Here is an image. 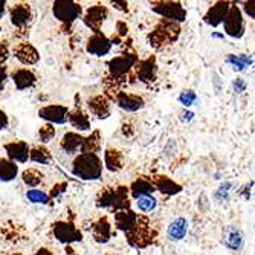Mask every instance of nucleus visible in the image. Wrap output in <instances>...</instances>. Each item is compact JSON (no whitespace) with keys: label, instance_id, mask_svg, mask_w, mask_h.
<instances>
[{"label":"nucleus","instance_id":"obj_11","mask_svg":"<svg viewBox=\"0 0 255 255\" xmlns=\"http://www.w3.org/2000/svg\"><path fill=\"white\" fill-rule=\"evenodd\" d=\"M107 17H109L107 8L103 6V5H95V6H90L86 11L83 20H84V25L87 28H90L95 34V32H101V25H103Z\"/></svg>","mask_w":255,"mask_h":255},{"label":"nucleus","instance_id":"obj_41","mask_svg":"<svg viewBox=\"0 0 255 255\" xmlns=\"http://www.w3.org/2000/svg\"><path fill=\"white\" fill-rule=\"evenodd\" d=\"M246 87H248V83H246L243 78H236V80L233 81V90H234V94H236V95L243 94V92L246 90Z\"/></svg>","mask_w":255,"mask_h":255},{"label":"nucleus","instance_id":"obj_10","mask_svg":"<svg viewBox=\"0 0 255 255\" xmlns=\"http://www.w3.org/2000/svg\"><path fill=\"white\" fill-rule=\"evenodd\" d=\"M67 115L69 109L66 106L60 104H51V106H44L38 110V117L44 120L48 124L52 126H63L67 123Z\"/></svg>","mask_w":255,"mask_h":255},{"label":"nucleus","instance_id":"obj_25","mask_svg":"<svg viewBox=\"0 0 255 255\" xmlns=\"http://www.w3.org/2000/svg\"><path fill=\"white\" fill-rule=\"evenodd\" d=\"M156 190L153 187V183L150 182V177H145V176H141L137 177L136 180H133V183L128 187V193L131 194V197L136 200L142 196H150L153 194Z\"/></svg>","mask_w":255,"mask_h":255},{"label":"nucleus","instance_id":"obj_7","mask_svg":"<svg viewBox=\"0 0 255 255\" xmlns=\"http://www.w3.org/2000/svg\"><path fill=\"white\" fill-rule=\"evenodd\" d=\"M151 11L159 14L160 17H164L167 21L173 23H182L187 18V9L183 8L180 2H171V0H165V2H151Z\"/></svg>","mask_w":255,"mask_h":255},{"label":"nucleus","instance_id":"obj_4","mask_svg":"<svg viewBox=\"0 0 255 255\" xmlns=\"http://www.w3.org/2000/svg\"><path fill=\"white\" fill-rule=\"evenodd\" d=\"M126 237H127V242L130 246L142 249V248H147L148 245H151V242L156 237V233L150 228L147 219L139 217V223L131 231L126 233Z\"/></svg>","mask_w":255,"mask_h":255},{"label":"nucleus","instance_id":"obj_14","mask_svg":"<svg viewBox=\"0 0 255 255\" xmlns=\"http://www.w3.org/2000/svg\"><path fill=\"white\" fill-rule=\"evenodd\" d=\"M229 6H231V2H225V0L216 2L205 12L203 21L206 23V25L213 26V28L220 26L223 23V20H225V17H226V14H228V11H229Z\"/></svg>","mask_w":255,"mask_h":255},{"label":"nucleus","instance_id":"obj_34","mask_svg":"<svg viewBox=\"0 0 255 255\" xmlns=\"http://www.w3.org/2000/svg\"><path fill=\"white\" fill-rule=\"evenodd\" d=\"M136 206L141 213H151L157 208V199L150 194V196H142L136 199Z\"/></svg>","mask_w":255,"mask_h":255},{"label":"nucleus","instance_id":"obj_22","mask_svg":"<svg viewBox=\"0 0 255 255\" xmlns=\"http://www.w3.org/2000/svg\"><path fill=\"white\" fill-rule=\"evenodd\" d=\"M223 243L231 251H240L245 243V236L237 226H228L223 231Z\"/></svg>","mask_w":255,"mask_h":255},{"label":"nucleus","instance_id":"obj_48","mask_svg":"<svg viewBox=\"0 0 255 255\" xmlns=\"http://www.w3.org/2000/svg\"><path fill=\"white\" fill-rule=\"evenodd\" d=\"M180 115H182L180 120H182V121H185V123L193 121V118H194V113H193V112H190V110H183Z\"/></svg>","mask_w":255,"mask_h":255},{"label":"nucleus","instance_id":"obj_23","mask_svg":"<svg viewBox=\"0 0 255 255\" xmlns=\"http://www.w3.org/2000/svg\"><path fill=\"white\" fill-rule=\"evenodd\" d=\"M83 142H84V136H81L80 133L75 131H67L63 137H61V142L60 147L64 153L67 154H74L77 151H81L83 148Z\"/></svg>","mask_w":255,"mask_h":255},{"label":"nucleus","instance_id":"obj_27","mask_svg":"<svg viewBox=\"0 0 255 255\" xmlns=\"http://www.w3.org/2000/svg\"><path fill=\"white\" fill-rule=\"evenodd\" d=\"M67 123L71 124L74 128H77L78 131H89L90 127H92L89 115L83 109H80V107H77L72 112H69V115H67Z\"/></svg>","mask_w":255,"mask_h":255},{"label":"nucleus","instance_id":"obj_39","mask_svg":"<svg viewBox=\"0 0 255 255\" xmlns=\"http://www.w3.org/2000/svg\"><path fill=\"white\" fill-rule=\"evenodd\" d=\"M231 188H233V183H231V182H225V183H222L220 187H219V190L216 191V194H214L216 200H219V202H225V200H228L229 193H231Z\"/></svg>","mask_w":255,"mask_h":255},{"label":"nucleus","instance_id":"obj_53","mask_svg":"<svg viewBox=\"0 0 255 255\" xmlns=\"http://www.w3.org/2000/svg\"><path fill=\"white\" fill-rule=\"evenodd\" d=\"M11 255H23V254H20V252H15V254H11Z\"/></svg>","mask_w":255,"mask_h":255},{"label":"nucleus","instance_id":"obj_37","mask_svg":"<svg viewBox=\"0 0 255 255\" xmlns=\"http://www.w3.org/2000/svg\"><path fill=\"white\" fill-rule=\"evenodd\" d=\"M54 137H55V128H54L52 124H46V126L40 127V130H38V139H40V142L48 144V142L52 141Z\"/></svg>","mask_w":255,"mask_h":255},{"label":"nucleus","instance_id":"obj_8","mask_svg":"<svg viewBox=\"0 0 255 255\" xmlns=\"http://www.w3.org/2000/svg\"><path fill=\"white\" fill-rule=\"evenodd\" d=\"M223 28L225 34L229 35L231 38H242L246 32V25H245V18L242 9L237 6V3H231L229 11L223 20Z\"/></svg>","mask_w":255,"mask_h":255},{"label":"nucleus","instance_id":"obj_40","mask_svg":"<svg viewBox=\"0 0 255 255\" xmlns=\"http://www.w3.org/2000/svg\"><path fill=\"white\" fill-rule=\"evenodd\" d=\"M66 190H67V182H60V183H55L54 187H52V191H51L49 197H51V199H55V197L61 196L63 193H66Z\"/></svg>","mask_w":255,"mask_h":255},{"label":"nucleus","instance_id":"obj_30","mask_svg":"<svg viewBox=\"0 0 255 255\" xmlns=\"http://www.w3.org/2000/svg\"><path fill=\"white\" fill-rule=\"evenodd\" d=\"M226 63L233 66L236 72H243L249 66L254 64V58H252V55H246V54H239V55L229 54L226 57Z\"/></svg>","mask_w":255,"mask_h":255},{"label":"nucleus","instance_id":"obj_21","mask_svg":"<svg viewBox=\"0 0 255 255\" xmlns=\"http://www.w3.org/2000/svg\"><path fill=\"white\" fill-rule=\"evenodd\" d=\"M87 107H89L90 113L95 115V117L100 120H107L110 117V101L103 95L92 97L87 101Z\"/></svg>","mask_w":255,"mask_h":255},{"label":"nucleus","instance_id":"obj_36","mask_svg":"<svg viewBox=\"0 0 255 255\" xmlns=\"http://www.w3.org/2000/svg\"><path fill=\"white\" fill-rule=\"evenodd\" d=\"M26 199L31 203H41V205H48L51 200L48 193H44L43 190H35V188L26 191Z\"/></svg>","mask_w":255,"mask_h":255},{"label":"nucleus","instance_id":"obj_46","mask_svg":"<svg viewBox=\"0 0 255 255\" xmlns=\"http://www.w3.org/2000/svg\"><path fill=\"white\" fill-rule=\"evenodd\" d=\"M9 126V118H8V115L0 109V131L2 130H6Z\"/></svg>","mask_w":255,"mask_h":255},{"label":"nucleus","instance_id":"obj_29","mask_svg":"<svg viewBox=\"0 0 255 255\" xmlns=\"http://www.w3.org/2000/svg\"><path fill=\"white\" fill-rule=\"evenodd\" d=\"M104 165L112 173L121 171L124 168V154L117 148H107L104 153Z\"/></svg>","mask_w":255,"mask_h":255},{"label":"nucleus","instance_id":"obj_54","mask_svg":"<svg viewBox=\"0 0 255 255\" xmlns=\"http://www.w3.org/2000/svg\"><path fill=\"white\" fill-rule=\"evenodd\" d=\"M0 29H2V28H0Z\"/></svg>","mask_w":255,"mask_h":255},{"label":"nucleus","instance_id":"obj_5","mask_svg":"<svg viewBox=\"0 0 255 255\" xmlns=\"http://www.w3.org/2000/svg\"><path fill=\"white\" fill-rule=\"evenodd\" d=\"M137 61H139V58L134 52H124L118 57L112 58L107 63L109 74H110L112 80L121 81L126 75H128L133 71V67Z\"/></svg>","mask_w":255,"mask_h":255},{"label":"nucleus","instance_id":"obj_18","mask_svg":"<svg viewBox=\"0 0 255 255\" xmlns=\"http://www.w3.org/2000/svg\"><path fill=\"white\" fill-rule=\"evenodd\" d=\"M150 182L153 183L154 190L160 191L165 196H176L182 193V185L176 183L171 177L168 176H151Z\"/></svg>","mask_w":255,"mask_h":255},{"label":"nucleus","instance_id":"obj_44","mask_svg":"<svg viewBox=\"0 0 255 255\" xmlns=\"http://www.w3.org/2000/svg\"><path fill=\"white\" fill-rule=\"evenodd\" d=\"M128 34V26L126 21H117V37H126Z\"/></svg>","mask_w":255,"mask_h":255},{"label":"nucleus","instance_id":"obj_6","mask_svg":"<svg viewBox=\"0 0 255 255\" xmlns=\"http://www.w3.org/2000/svg\"><path fill=\"white\" fill-rule=\"evenodd\" d=\"M54 17L66 26H71L72 23L83 15V6L72 0H57L52 5Z\"/></svg>","mask_w":255,"mask_h":255},{"label":"nucleus","instance_id":"obj_45","mask_svg":"<svg viewBox=\"0 0 255 255\" xmlns=\"http://www.w3.org/2000/svg\"><path fill=\"white\" fill-rule=\"evenodd\" d=\"M254 0H249V2H243V9L246 12V15H249V18H255V12H254Z\"/></svg>","mask_w":255,"mask_h":255},{"label":"nucleus","instance_id":"obj_9","mask_svg":"<svg viewBox=\"0 0 255 255\" xmlns=\"http://www.w3.org/2000/svg\"><path fill=\"white\" fill-rule=\"evenodd\" d=\"M52 233L54 237L63 245H72L83 240L81 231L72 222H64V220L55 222L52 225Z\"/></svg>","mask_w":255,"mask_h":255},{"label":"nucleus","instance_id":"obj_20","mask_svg":"<svg viewBox=\"0 0 255 255\" xmlns=\"http://www.w3.org/2000/svg\"><path fill=\"white\" fill-rule=\"evenodd\" d=\"M139 217L141 216L131 210L118 211L115 213V226H117V229L123 231V233H128V231H131L139 223Z\"/></svg>","mask_w":255,"mask_h":255},{"label":"nucleus","instance_id":"obj_42","mask_svg":"<svg viewBox=\"0 0 255 255\" xmlns=\"http://www.w3.org/2000/svg\"><path fill=\"white\" fill-rule=\"evenodd\" d=\"M9 57V49L6 41H0V64H3Z\"/></svg>","mask_w":255,"mask_h":255},{"label":"nucleus","instance_id":"obj_3","mask_svg":"<svg viewBox=\"0 0 255 255\" xmlns=\"http://www.w3.org/2000/svg\"><path fill=\"white\" fill-rule=\"evenodd\" d=\"M180 35V26L177 23L160 20L154 29L148 34V43L154 49H162L164 46L173 44Z\"/></svg>","mask_w":255,"mask_h":255},{"label":"nucleus","instance_id":"obj_15","mask_svg":"<svg viewBox=\"0 0 255 255\" xmlns=\"http://www.w3.org/2000/svg\"><path fill=\"white\" fill-rule=\"evenodd\" d=\"M9 18L11 23L17 28V29H25L28 26V23L32 18V9L29 3H15L11 9H9Z\"/></svg>","mask_w":255,"mask_h":255},{"label":"nucleus","instance_id":"obj_43","mask_svg":"<svg viewBox=\"0 0 255 255\" xmlns=\"http://www.w3.org/2000/svg\"><path fill=\"white\" fill-rule=\"evenodd\" d=\"M8 81V69L5 64H0V90H3Z\"/></svg>","mask_w":255,"mask_h":255},{"label":"nucleus","instance_id":"obj_32","mask_svg":"<svg viewBox=\"0 0 255 255\" xmlns=\"http://www.w3.org/2000/svg\"><path fill=\"white\" fill-rule=\"evenodd\" d=\"M29 159L35 164H41V165H49L52 162V154L51 151L43 147V145H35L32 148H29Z\"/></svg>","mask_w":255,"mask_h":255},{"label":"nucleus","instance_id":"obj_28","mask_svg":"<svg viewBox=\"0 0 255 255\" xmlns=\"http://www.w3.org/2000/svg\"><path fill=\"white\" fill-rule=\"evenodd\" d=\"M188 233V220L185 217H177L174 219L170 225H168V229H167V237L171 240V242H180L185 239Z\"/></svg>","mask_w":255,"mask_h":255},{"label":"nucleus","instance_id":"obj_47","mask_svg":"<svg viewBox=\"0 0 255 255\" xmlns=\"http://www.w3.org/2000/svg\"><path fill=\"white\" fill-rule=\"evenodd\" d=\"M112 5L123 12H128V3L127 2H118V0H115V2H112Z\"/></svg>","mask_w":255,"mask_h":255},{"label":"nucleus","instance_id":"obj_35","mask_svg":"<svg viewBox=\"0 0 255 255\" xmlns=\"http://www.w3.org/2000/svg\"><path fill=\"white\" fill-rule=\"evenodd\" d=\"M21 179H23V182H25V185H28V187L34 188V187H37V185L41 183L43 174L38 170H35V168H28V170L23 171Z\"/></svg>","mask_w":255,"mask_h":255},{"label":"nucleus","instance_id":"obj_12","mask_svg":"<svg viewBox=\"0 0 255 255\" xmlns=\"http://www.w3.org/2000/svg\"><path fill=\"white\" fill-rule=\"evenodd\" d=\"M134 75L141 83H153L157 77V64L154 57H148L134 64Z\"/></svg>","mask_w":255,"mask_h":255},{"label":"nucleus","instance_id":"obj_1","mask_svg":"<svg viewBox=\"0 0 255 255\" xmlns=\"http://www.w3.org/2000/svg\"><path fill=\"white\" fill-rule=\"evenodd\" d=\"M103 160L95 153H80L72 162V174L81 180H98L103 176Z\"/></svg>","mask_w":255,"mask_h":255},{"label":"nucleus","instance_id":"obj_24","mask_svg":"<svg viewBox=\"0 0 255 255\" xmlns=\"http://www.w3.org/2000/svg\"><path fill=\"white\" fill-rule=\"evenodd\" d=\"M11 78H12L17 90H26V89L35 86V83H37V77L31 69H17V71L12 72Z\"/></svg>","mask_w":255,"mask_h":255},{"label":"nucleus","instance_id":"obj_13","mask_svg":"<svg viewBox=\"0 0 255 255\" xmlns=\"http://www.w3.org/2000/svg\"><path fill=\"white\" fill-rule=\"evenodd\" d=\"M86 51L94 55V57H104L112 51V43L110 38L107 35H104L103 32H95L86 44Z\"/></svg>","mask_w":255,"mask_h":255},{"label":"nucleus","instance_id":"obj_50","mask_svg":"<svg viewBox=\"0 0 255 255\" xmlns=\"http://www.w3.org/2000/svg\"><path fill=\"white\" fill-rule=\"evenodd\" d=\"M5 12H6V0H0V20H2Z\"/></svg>","mask_w":255,"mask_h":255},{"label":"nucleus","instance_id":"obj_51","mask_svg":"<svg viewBox=\"0 0 255 255\" xmlns=\"http://www.w3.org/2000/svg\"><path fill=\"white\" fill-rule=\"evenodd\" d=\"M35 255H54V254H52V251H49L48 248H40V249L35 252Z\"/></svg>","mask_w":255,"mask_h":255},{"label":"nucleus","instance_id":"obj_38","mask_svg":"<svg viewBox=\"0 0 255 255\" xmlns=\"http://www.w3.org/2000/svg\"><path fill=\"white\" fill-rule=\"evenodd\" d=\"M197 101V95L194 90H182L179 95V103L185 107H191Z\"/></svg>","mask_w":255,"mask_h":255},{"label":"nucleus","instance_id":"obj_2","mask_svg":"<svg viewBox=\"0 0 255 255\" xmlns=\"http://www.w3.org/2000/svg\"><path fill=\"white\" fill-rule=\"evenodd\" d=\"M98 208H107L115 213L130 210V197L127 187L117 188H104L97 197Z\"/></svg>","mask_w":255,"mask_h":255},{"label":"nucleus","instance_id":"obj_49","mask_svg":"<svg viewBox=\"0 0 255 255\" xmlns=\"http://www.w3.org/2000/svg\"><path fill=\"white\" fill-rule=\"evenodd\" d=\"M249 188H252V182H251V185H246V187L243 188V191L240 193L245 200H249L251 199V190Z\"/></svg>","mask_w":255,"mask_h":255},{"label":"nucleus","instance_id":"obj_33","mask_svg":"<svg viewBox=\"0 0 255 255\" xmlns=\"http://www.w3.org/2000/svg\"><path fill=\"white\" fill-rule=\"evenodd\" d=\"M100 150H101V136H100V131L95 130L90 136L84 137L81 153H95V154H98Z\"/></svg>","mask_w":255,"mask_h":255},{"label":"nucleus","instance_id":"obj_26","mask_svg":"<svg viewBox=\"0 0 255 255\" xmlns=\"http://www.w3.org/2000/svg\"><path fill=\"white\" fill-rule=\"evenodd\" d=\"M92 236L98 243H107L112 237V225L107 217H100L92 225Z\"/></svg>","mask_w":255,"mask_h":255},{"label":"nucleus","instance_id":"obj_16","mask_svg":"<svg viewBox=\"0 0 255 255\" xmlns=\"http://www.w3.org/2000/svg\"><path fill=\"white\" fill-rule=\"evenodd\" d=\"M6 159L12 160L14 164H26L29 160V144L25 141H12L5 144Z\"/></svg>","mask_w":255,"mask_h":255},{"label":"nucleus","instance_id":"obj_52","mask_svg":"<svg viewBox=\"0 0 255 255\" xmlns=\"http://www.w3.org/2000/svg\"><path fill=\"white\" fill-rule=\"evenodd\" d=\"M211 37H213V38H225V35H223V34H217V32H213V34H211Z\"/></svg>","mask_w":255,"mask_h":255},{"label":"nucleus","instance_id":"obj_31","mask_svg":"<svg viewBox=\"0 0 255 255\" xmlns=\"http://www.w3.org/2000/svg\"><path fill=\"white\" fill-rule=\"evenodd\" d=\"M18 174V165L12 160L2 157L0 159V180L2 182H12Z\"/></svg>","mask_w":255,"mask_h":255},{"label":"nucleus","instance_id":"obj_19","mask_svg":"<svg viewBox=\"0 0 255 255\" xmlns=\"http://www.w3.org/2000/svg\"><path fill=\"white\" fill-rule=\"evenodd\" d=\"M14 55L15 58L21 63V64H26V66H32L35 64L38 60H40V55H38V51L34 48L31 43H18L14 49Z\"/></svg>","mask_w":255,"mask_h":255},{"label":"nucleus","instance_id":"obj_17","mask_svg":"<svg viewBox=\"0 0 255 255\" xmlns=\"http://www.w3.org/2000/svg\"><path fill=\"white\" fill-rule=\"evenodd\" d=\"M115 101H117L120 109L130 112V113L141 110L145 106V101L142 97L134 95V94H128V92H123V90H120L118 94L115 95Z\"/></svg>","mask_w":255,"mask_h":255}]
</instances>
